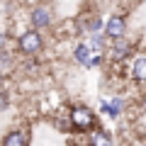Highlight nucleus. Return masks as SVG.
<instances>
[{
  "mask_svg": "<svg viewBox=\"0 0 146 146\" xmlns=\"http://www.w3.org/2000/svg\"><path fill=\"white\" fill-rule=\"evenodd\" d=\"M129 78L136 85H146V54H134L129 63Z\"/></svg>",
  "mask_w": 146,
  "mask_h": 146,
  "instance_id": "0eeeda50",
  "label": "nucleus"
},
{
  "mask_svg": "<svg viewBox=\"0 0 146 146\" xmlns=\"http://www.w3.org/2000/svg\"><path fill=\"white\" fill-rule=\"evenodd\" d=\"M88 146H115V141H112V134H110L107 129H93L88 136Z\"/></svg>",
  "mask_w": 146,
  "mask_h": 146,
  "instance_id": "9d476101",
  "label": "nucleus"
},
{
  "mask_svg": "<svg viewBox=\"0 0 146 146\" xmlns=\"http://www.w3.org/2000/svg\"><path fill=\"white\" fill-rule=\"evenodd\" d=\"M90 56H93V49H90L88 39H85V42H80V44H76V49H73V61H76V63H80V66H88Z\"/></svg>",
  "mask_w": 146,
  "mask_h": 146,
  "instance_id": "9b49d317",
  "label": "nucleus"
},
{
  "mask_svg": "<svg viewBox=\"0 0 146 146\" xmlns=\"http://www.w3.org/2000/svg\"><path fill=\"white\" fill-rule=\"evenodd\" d=\"M105 3H117V0H105Z\"/></svg>",
  "mask_w": 146,
  "mask_h": 146,
  "instance_id": "dca6fc26",
  "label": "nucleus"
},
{
  "mask_svg": "<svg viewBox=\"0 0 146 146\" xmlns=\"http://www.w3.org/2000/svg\"><path fill=\"white\" fill-rule=\"evenodd\" d=\"M10 107V93L5 90V85L0 83V110H7Z\"/></svg>",
  "mask_w": 146,
  "mask_h": 146,
  "instance_id": "ddd939ff",
  "label": "nucleus"
},
{
  "mask_svg": "<svg viewBox=\"0 0 146 146\" xmlns=\"http://www.w3.org/2000/svg\"><path fill=\"white\" fill-rule=\"evenodd\" d=\"M127 3H129V5L134 7V5H141V3H146V0H127Z\"/></svg>",
  "mask_w": 146,
  "mask_h": 146,
  "instance_id": "2eb2a0df",
  "label": "nucleus"
},
{
  "mask_svg": "<svg viewBox=\"0 0 146 146\" xmlns=\"http://www.w3.org/2000/svg\"><path fill=\"white\" fill-rule=\"evenodd\" d=\"M68 119H71L73 129L80 134H90L93 129H98V117L88 105H73L68 112Z\"/></svg>",
  "mask_w": 146,
  "mask_h": 146,
  "instance_id": "f257e3e1",
  "label": "nucleus"
},
{
  "mask_svg": "<svg viewBox=\"0 0 146 146\" xmlns=\"http://www.w3.org/2000/svg\"><path fill=\"white\" fill-rule=\"evenodd\" d=\"M54 25V10L49 3H36L29 10V27L32 29H49Z\"/></svg>",
  "mask_w": 146,
  "mask_h": 146,
  "instance_id": "20e7f679",
  "label": "nucleus"
},
{
  "mask_svg": "<svg viewBox=\"0 0 146 146\" xmlns=\"http://www.w3.org/2000/svg\"><path fill=\"white\" fill-rule=\"evenodd\" d=\"M78 29L85 36H90V34H98V32H105V22L98 12H88V15L78 17Z\"/></svg>",
  "mask_w": 146,
  "mask_h": 146,
  "instance_id": "423d86ee",
  "label": "nucleus"
},
{
  "mask_svg": "<svg viewBox=\"0 0 146 146\" xmlns=\"http://www.w3.org/2000/svg\"><path fill=\"white\" fill-rule=\"evenodd\" d=\"M105 36H107L110 42L127 36V15H122V12L110 15L107 20H105Z\"/></svg>",
  "mask_w": 146,
  "mask_h": 146,
  "instance_id": "39448f33",
  "label": "nucleus"
},
{
  "mask_svg": "<svg viewBox=\"0 0 146 146\" xmlns=\"http://www.w3.org/2000/svg\"><path fill=\"white\" fill-rule=\"evenodd\" d=\"M27 144H29V131L27 129H10L0 139V146H27Z\"/></svg>",
  "mask_w": 146,
  "mask_h": 146,
  "instance_id": "6e6552de",
  "label": "nucleus"
},
{
  "mask_svg": "<svg viewBox=\"0 0 146 146\" xmlns=\"http://www.w3.org/2000/svg\"><path fill=\"white\" fill-rule=\"evenodd\" d=\"M12 66H15V58H12V54L7 51V49H0V71H10Z\"/></svg>",
  "mask_w": 146,
  "mask_h": 146,
  "instance_id": "f8f14e48",
  "label": "nucleus"
},
{
  "mask_svg": "<svg viewBox=\"0 0 146 146\" xmlns=\"http://www.w3.org/2000/svg\"><path fill=\"white\" fill-rule=\"evenodd\" d=\"M139 107H141V110L146 112V90H144V93L139 95Z\"/></svg>",
  "mask_w": 146,
  "mask_h": 146,
  "instance_id": "4468645a",
  "label": "nucleus"
},
{
  "mask_svg": "<svg viewBox=\"0 0 146 146\" xmlns=\"http://www.w3.org/2000/svg\"><path fill=\"white\" fill-rule=\"evenodd\" d=\"M102 115H107L110 119H117V117L124 112V98H112V100H102L100 102Z\"/></svg>",
  "mask_w": 146,
  "mask_h": 146,
  "instance_id": "1a4fd4ad",
  "label": "nucleus"
},
{
  "mask_svg": "<svg viewBox=\"0 0 146 146\" xmlns=\"http://www.w3.org/2000/svg\"><path fill=\"white\" fill-rule=\"evenodd\" d=\"M44 49V36L39 29H25L20 36H17V51L22 56H36V54Z\"/></svg>",
  "mask_w": 146,
  "mask_h": 146,
  "instance_id": "7ed1b4c3",
  "label": "nucleus"
},
{
  "mask_svg": "<svg viewBox=\"0 0 146 146\" xmlns=\"http://www.w3.org/2000/svg\"><path fill=\"white\" fill-rule=\"evenodd\" d=\"M136 54V44L131 42L129 36H122V39H112L105 49V56L110 58V63H124L131 61V56Z\"/></svg>",
  "mask_w": 146,
  "mask_h": 146,
  "instance_id": "f03ea898",
  "label": "nucleus"
}]
</instances>
